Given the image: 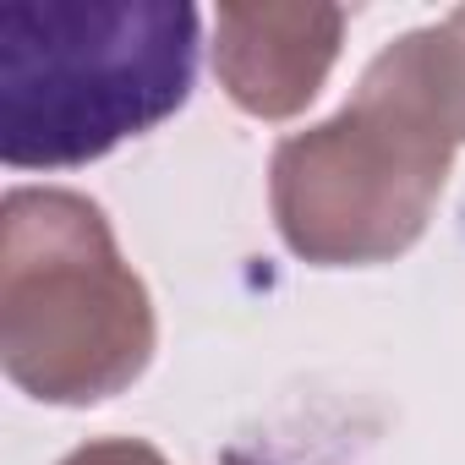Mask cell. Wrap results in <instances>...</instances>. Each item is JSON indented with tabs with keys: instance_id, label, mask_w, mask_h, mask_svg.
I'll return each mask as SVG.
<instances>
[{
	"instance_id": "3",
	"label": "cell",
	"mask_w": 465,
	"mask_h": 465,
	"mask_svg": "<svg viewBox=\"0 0 465 465\" xmlns=\"http://www.w3.org/2000/svg\"><path fill=\"white\" fill-rule=\"evenodd\" d=\"M159 323L104 208L66 186L0 203V361L45 405H99L143 378Z\"/></svg>"
},
{
	"instance_id": "2",
	"label": "cell",
	"mask_w": 465,
	"mask_h": 465,
	"mask_svg": "<svg viewBox=\"0 0 465 465\" xmlns=\"http://www.w3.org/2000/svg\"><path fill=\"white\" fill-rule=\"evenodd\" d=\"M186 0H17L0 6V159L72 170L153 132L192 94Z\"/></svg>"
},
{
	"instance_id": "4",
	"label": "cell",
	"mask_w": 465,
	"mask_h": 465,
	"mask_svg": "<svg viewBox=\"0 0 465 465\" xmlns=\"http://www.w3.org/2000/svg\"><path fill=\"white\" fill-rule=\"evenodd\" d=\"M345 12L323 0H242L213 17V77L258 121L302 115L329 83Z\"/></svg>"
},
{
	"instance_id": "1",
	"label": "cell",
	"mask_w": 465,
	"mask_h": 465,
	"mask_svg": "<svg viewBox=\"0 0 465 465\" xmlns=\"http://www.w3.org/2000/svg\"><path fill=\"white\" fill-rule=\"evenodd\" d=\"M465 148V6L372 55L345 110L285 137L269 164L274 224L318 269L394 263L421 242Z\"/></svg>"
},
{
	"instance_id": "5",
	"label": "cell",
	"mask_w": 465,
	"mask_h": 465,
	"mask_svg": "<svg viewBox=\"0 0 465 465\" xmlns=\"http://www.w3.org/2000/svg\"><path fill=\"white\" fill-rule=\"evenodd\" d=\"M61 465H170L148 438H94L83 449H72Z\"/></svg>"
}]
</instances>
